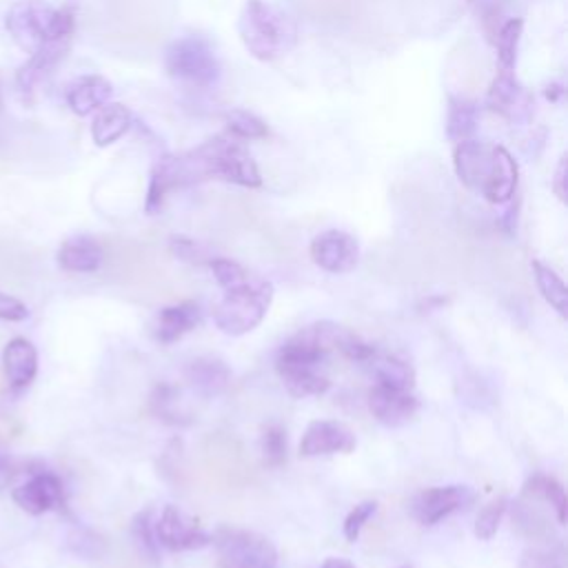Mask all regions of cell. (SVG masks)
<instances>
[{
  "mask_svg": "<svg viewBox=\"0 0 568 568\" xmlns=\"http://www.w3.org/2000/svg\"><path fill=\"white\" fill-rule=\"evenodd\" d=\"M344 336L347 329L340 325L316 322L282 344L275 357V371L294 398L325 396L329 391L331 380L325 366L329 355L340 351Z\"/></svg>",
  "mask_w": 568,
  "mask_h": 568,
  "instance_id": "6da1fadb",
  "label": "cell"
},
{
  "mask_svg": "<svg viewBox=\"0 0 568 568\" xmlns=\"http://www.w3.org/2000/svg\"><path fill=\"white\" fill-rule=\"evenodd\" d=\"M453 169L468 192L491 205H507L515 198L520 167L504 147L473 138L455 143Z\"/></svg>",
  "mask_w": 568,
  "mask_h": 568,
  "instance_id": "7a4b0ae2",
  "label": "cell"
},
{
  "mask_svg": "<svg viewBox=\"0 0 568 568\" xmlns=\"http://www.w3.org/2000/svg\"><path fill=\"white\" fill-rule=\"evenodd\" d=\"M171 164L180 189L212 178L247 189L262 186V175L253 156L234 136H216L194 151L171 156Z\"/></svg>",
  "mask_w": 568,
  "mask_h": 568,
  "instance_id": "3957f363",
  "label": "cell"
},
{
  "mask_svg": "<svg viewBox=\"0 0 568 568\" xmlns=\"http://www.w3.org/2000/svg\"><path fill=\"white\" fill-rule=\"evenodd\" d=\"M238 34L245 49L262 63L282 58L298 43L294 19L266 0H247L238 21Z\"/></svg>",
  "mask_w": 568,
  "mask_h": 568,
  "instance_id": "277c9868",
  "label": "cell"
},
{
  "mask_svg": "<svg viewBox=\"0 0 568 568\" xmlns=\"http://www.w3.org/2000/svg\"><path fill=\"white\" fill-rule=\"evenodd\" d=\"M8 30L30 56L54 45H69L76 30L71 10H56L43 0H23L8 14Z\"/></svg>",
  "mask_w": 568,
  "mask_h": 568,
  "instance_id": "5b68a950",
  "label": "cell"
},
{
  "mask_svg": "<svg viewBox=\"0 0 568 568\" xmlns=\"http://www.w3.org/2000/svg\"><path fill=\"white\" fill-rule=\"evenodd\" d=\"M273 303V284L266 280H247L225 292L214 309V322L225 336L251 333L266 318Z\"/></svg>",
  "mask_w": 568,
  "mask_h": 568,
  "instance_id": "8992f818",
  "label": "cell"
},
{
  "mask_svg": "<svg viewBox=\"0 0 568 568\" xmlns=\"http://www.w3.org/2000/svg\"><path fill=\"white\" fill-rule=\"evenodd\" d=\"M164 69L173 80L198 89L214 87L223 76L218 54L203 36H184L173 41L164 54Z\"/></svg>",
  "mask_w": 568,
  "mask_h": 568,
  "instance_id": "52a82bcc",
  "label": "cell"
},
{
  "mask_svg": "<svg viewBox=\"0 0 568 568\" xmlns=\"http://www.w3.org/2000/svg\"><path fill=\"white\" fill-rule=\"evenodd\" d=\"M220 568H275L277 548L255 531L220 529L212 537Z\"/></svg>",
  "mask_w": 568,
  "mask_h": 568,
  "instance_id": "ba28073f",
  "label": "cell"
},
{
  "mask_svg": "<svg viewBox=\"0 0 568 568\" xmlns=\"http://www.w3.org/2000/svg\"><path fill=\"white\" fill-rule=\"evenodd\" d=\"M487 107L509 121L511 125H526L533 118L535 112V99L526 91V87L515 78L513 69H502L493 78L489 93H487Z\"/></svg>",
  "mask_w": 568,
  "mask_h": 568,
  "instance_id": "9c48e42d",
  "label": "cell"
},
{
  "mask_svg": "<svg viewBox=\"0 0 568 568\" xmlns=\"http://www.w3.org/2000/svg\"><path fill=\"white\" fill-rule=\"evenodd\" d=\"M154 535L158 546L169 550H192L212 544V537L203 531L198 520L175 504L164 507L160 520L154 526Z\"/></svg>",
  "mask_w": 568,
  "mask_h": 568,
  "instance_id": "30bf717a",
  "label": "cell"
},
{
  "mask_svg": "<svg viewBox=\"0 0 568 568\" xmlns=\"http://www.w3.org/2000/svg\"><path fill=\"white\" fill-rule=\"evenodd\" d=\"M476 496L468 487L462 485H451V487H433L420 491L411 500V515L422 524V526H435L444 518L466 509Z\"/></svg>",
  "mask_w": 568,
  "mask_h": 568,
  "instance_id": "8fae6325",
  "label": "cell"
},
{
  "mask_svg": "<svg viewBox=\"0 0 568 568\" xmlns=\"http://www.w3.org/2000/svg\"><path fill=\"white\" fill-rule=\"evenodd\" d=\"M14 504L30 515H45L65 507V485L49 470L34 473V476L12 491Z\"/></svg>",
  "mask_w": 568,
  "mask_h": 568,
  "instance_id": "7c38bea8",
  "label": "cell"
},
{
  "mask_svg": "<svg viewBox=\"0 0 568 568\" xmlns=\"http://www.w3.org/2000/svg\"><path fill=\"white\" fill-rule=\"evenodd\" d=\"M309 253L320 269L329 273H349L360 260V245L351 234L329 229L314 238Z\"/></svg>",
  "mask_w": 568,
  "mask_h": 568,
  "instance_id": "4fadbf2b",
  "label": "cell"
},
{
  "mask_svg": "<svg viewBox=\"0 0 568 568\" xmlns=\"http://www.w3.org/2000/svg\"><path fill=\"white\" fill-rule=\"evenodd\" d=\"M357 440L355 433L338 422V420H316L307 427L303 442H300V455L303 457H325L336 453H351L355 451Z\"/></svg>",
  "mask_w": 568,
  "mask_h": 568,
  "instance_id": "5bb4252c",
  "label": "cell"
},
{
  "mask_svg": "<svg viewBox=\"0 0 568 568\" xmlns=\"http://www.w3.org/2000/svg\"><path fill=\"white\" fill-rule=\"evenodd\" d=\"M368 411L375 418V422H380L383 427L400 429L418 416L420 402L416 396H411V391H398L375 385L368 391Z\"/></svg>",
  "mask_w": 568,
  "mask_h": 568,
  "instance_id": "9a60e30c",
  "label": "cell"
},
{
  "mask_svg": "<svg viewBox=\"0 0 568 568\" xmlns=\"http://www.w3.org/2000/svg\"><path fill=\"white\" fill-rule=\"evenodd\" d=\"M3 371L12 391L27 389L38 375V351L27 338H14L3 349Z\"/></svg>",
  "mask_w": 568,
  "mask_h": 568,
  "instance_id": "2e32d148",
  "label": "cell"
},
{
  "mask_svg": "<svg viewBox=\"0 0 568 568\" xmlns=\"http://www.w3.org/2000/svg\"><path fill=\"white\" fill-rule=\"evenodd\" d=\"M114 87L103 76H82L67 87V105L76 116H89L110 103Z\"/></svg>",
  "mask_w": 568,
  "mask_h": 568,
  "instance_id": "e0dca14e",
  "label": "cell"
},
{
  "mask_svg": "<svg viewBox=\"0 0 568 568\" xmlns=\"http://www.w3.org/2000/svg\"><path fill=\"white\" fill-rule=\"evenodd\" d=\"M198 322H201V307L192 300L164 307L158 311L154 320V338L162 344H171L192 329H196Z\"/></svg>",
  "mask_w": 568,
  "mask_h": 568,
  "instance_id": "ac0fdd59",
  "label": "cell"
},
{
  "mask_svg": "<svg viewBox=\"0 0 568 568\" xmlns=\"http://www.w3.org/2000/svg\"><path fill=\"white\" fill-rule=\"evenodd\" d=\"M103 247L91 236H73L58 249V264L69 273H93L103 266Z\"/></svg>",
  "mask_w": 568,
  "mask_h": 568,
  "instance_id": "d6986e66",
  "label": "cell"
},
{
  "mask_svg": "<svg viewBox=\"0 0 568 568\" xmlns=\"http://www.w3.org/2000/svg\"><path fill=\"white\" fill-rule=\"evenodd\" d=\"M134 125V114L121 103L103 105L91 123V138L99 147H112Z\"/></svg>",
  "mask_w": 568,
  "mask_h": 568,
  "instance_id": "ffe728a7",
  "label": "cell"
},
{
  "mask_svg": "<svg viewBox=\"0 0 568 568\" xmlns=\"http://www.w3.org/2000/svg\"><path fill=\"white\" fill-rule=\"evenodd\" d=\"M186 380L192 383V387L205 396V398H216L220 396L229 380H231V371L227 368V364L223 360L216 357H198L186 368Z\"/></svg>",
  "mask_w": 568,
  "mask_h": 568,
  "instance_id": "44dd1931",
  "label": "cell"
},
{
  "mask_svg": "<svg viewBox=\"0 0 568 568\" xmlns=\"http://www.w3.org/2000/svg\"><path fill=\"white\" fill-rule=\"evenodd\" d=\"M366 364L375 377V383L380 387H389L398 391H411L416 387L413 366L396 355H383L375 351Z\"/></svg>",
  "mask_w": 568,
  "mask_h": 568,
  "instance_id": "7402d4cb",
  "label": "cell"
},
{
  "mask_svg": "<svg viewBox=\"0 0 568 568\" xmlns=\"http://www.w3.org/2000/svg\"><path fill=\"white\" fill-rule=\"evenodd\" d=\"M69 45H54L43 52H36L30 56V60L19 69L16 84L23 93H32L54 69L56 65L65 58Z\"/></svg>",
  "mask_w": 568,
  "mask_h": 568,
  "instance_id": "603a6c76",
  "label": "cell"
},
{
  "mask_svg": "<svg viewBox=\"0 0 568 568\" xmlns=\"http://www.w3.org/2000/svg\"><path fill=\"white\" fill-rule=\"evenodd\" d=\"M478 118H480V110L476 103L468 99L451 96L448 110H446V138L453 143L473 138V134L478 129Z\"/></svg>",
  "mask_w": 568,
  "mask_h": 568,
  "instance_id": "cb8c5ba5",
  "label": "cell"
},
{
  "mask_svg": "<svg viewBox=\"0 0 568 568\" xmlns=\"http://www.w3.org/2000/svg\"><path fill=\"white\" fill-rule=\"evenodd\" d=\"M531 269H533V275H535V282H537V289H539L542 298L559 314V318L566 320L568 318V289H566L564 280L550 266H546L539 260H533Z\"/></svg>",
  "mask_w": 568,
  "mask_h": 568,
  "instance_id": "d4e9b609",
  "label": "cell"
},
{
  "mask_svg": "<svg viewBox=\"0 0 568 568\" xmlns=\"http://www.w3.org/2000/svg\"><path fill=\"white\" fill-rule=\"evenodd\" d=\"M524 491H529V493H533L537 500L546 502V504L553 509V513H555L559 526L566 524V493H564V487H561L555 478H550V476H535V478L524 487Z\"/></svg>",
  "mask_w": 568,
  "mask_h": 568,
  "instance_id": "484cf974",
  "label": "cell"
},
{
  "mask_svg": "<svg viewBox=\"0 0 568 568\" xmlns=\"http://www.w3.org/2000/svg\"><path fill=\"white\" fill-rule=\"evenodd\" d=\"M522 32H524L522 19H511L498 30V34L493 38V45L498 49V60H500L502 69H515Z\"/></svg>",
  "mask_w": 568,
  "mask_h": 568,
  "instance_id": "4316f807",
  "label": "cell"
},
{
  "mask_svg": "<svg viewBox=\"0 0 568 568\" xmlns=\"http://www.w3.org/2000/svg\"><path fill=\"white\" fill-rule=\"evenodd\" d=\"M225 121L229 134L238 140H262L269 136L266 123L247 110H231Z\"/></svg>",
  "mask_w": 568,
  "mask_h": 568,
  "instance_id": "83f0119b",
  "label": "cell"
},
{
  "mask_svg": "<svg viewBox=\"0 0 568 568\" xmlns=\"http://www.w3.org/2000/svg\"><path fill=\"white\" fill-rule=\"evenodd\" d=\"M507 507H509L507 498H498V500H493L491 504H487L480 511V515L476 520V529H473V533H476L478 539L489 542V539L496 537V533L500 529V522H502V518L507 513Z\"/></svg>",
  "mask_w": 568,
  "mask_h": 568,
  "instance_id": "f1b7e54d",
  "label": "cell"
},
{
  "mask_svg": "<svg viewBox=\"0 0 568 568\" xmlns=\"http://www.w3.org/2000/svg\"><path fill=\"white\" fill-rule=\"evenodd\" d=\"M284 435H287V433H284V429L277 427V424L264 429L260 446H262L264 462L269 466H280L284 459H287V438H284Z\"/></svg>",
  "mask_w": 568,
  "mask_h": 568,
  "instance_id": "f546056e",
  "label": "cell"
},
{
  "mask_svg": "<svg viewBox=\"0 0 568 568\" xmlns=\"http://www.w3.org/2000/svg\"><path fill=\"white\" fill-rule=\"evenodd\" d=\"M169 251L178 260L189 262V264H209V260L214 258L201 242H196L192 238H184V236H173L169 240Z\"/></svg>",
  "mask_w": 568,
  "mask_h": 568,
  "instance_id": "4dcf8cb0",
  "label": "cell"
},
{
  "mask_svg": "<svg viewBox=\"0 0 568 568\" xmlns=\"http://www.w3.org/2000/svg\"><path fill=\"white\" fill-rule=\"evenodd\" d=\"M209 266H212V271H214L218 284H220V287H223L225 292H227V289H234V287H238V284H242V282L249 280L247 271H245L238 262H234V260H229V258H212V260H209Z\"/></svg>",
  "mask_w": 568,
  "mask_h": 568,
  "instance_id": "1f68e13d",
  "label": "cell"
},
{
  "mask_svg": "<svg viewBox=\"0 0 568 568\" xmlns=\"http://www.w3.org/2000/svg\"><path fill=\"white\" fill-rule=\"evenodd\" d=\"M470 3L476 5L478 16H480V21H482V27H485L489 41L493 43L498 30L504 25V23H502V16H504L502 0H470Z\"/></svg>",
  "mask_w": 568,
  "mask_h": 568,
  "instance_id": "d6a6232c",
  "label": "cell"
},
{
  "mask_svg": "<svg viewBox=\"0 0 568 568\" xmlns=\"http://www.w3.org/2000/svg\"><path fill=\"white\" fill-rule=\"evenodd\" d=\"M375 511H377V504L373 500H366V502H360L357 507H353L351 513L344 520V526H342L344 529V537L349 542H355L360 537L362 529L366 526V522L375 515Z\"/></svg>",
  "mask_w": 568,
  "mask_h": 568,
  "instance_id": "836d02e7",
  "label": "cell"
},
{
  "mask_svg": "<svg viewBox=\"0 0 568 568\" xmlns=\"http://www.w3.org/2000/svg\"><path fill=\"white\" fill-rule=\"evenodd\" d=\"M69 548L87 559H96L103 555V542L84 529H78L69 535Z\"/></svg>",
  "mask_w": 568,
  "mask_h": 568,
  "instance_id": "e575fe53",
  "label": "cell"
},
{
  "mask_svg": "<svg viewBox=\"0 0 568 568\" xmlns=\"http://www.w3.org/2000/svg\"><path fill=\"white\" fill-rule=\"evenodd\" d=\"M30 318V309L19 298L0 292V320L5 322H23Z\"/></svg>",
  "mask_w": 568,
  "mask_h": 568,
  "instance_id": "d590c367",
  "label": "cell"
},
{
  "mask_svg": "<svg viewBox=\"0 0 568 568\" xmlns=\"http://www.w3.org/2000/svg\"><path fill=\"white\" fill-rule=\"evenodd\" d=\"M518 568H561L559 559L544 550H524Z\"/></svg>",
  "mask_w": 568,
  "mask_h": 568,
  "instance_id": "8d00e7d4",
  "label": "cell"
},
{
  "mask_svg": "<svg viewBox=\"0 0 568 568\" xmlns=\"http://www.w3.org/2000/svg\"><path fill=\"white\" fill-rule=\"evenodd\" d=\"M566 156L559 158L557 162V169H555V175H553V194L559 198V203H566L568 201V186H566Z\"/></svg>",
  "mask_w": 568,
  "mask_h": 568,
  "instance_id": "74e56055",
  "label": "cell"
},
{
  "mask_svg": "<svg viewBox=\"0 0 568 568\" xmlns=\"http://www.w3.org/2000/svg\"><path fill=\"white\" fill-rule=\"evenodd\" d=\"M14 478V468H12V462L8 457H0V491L8 489V485L12 482Z\"/></svg>",
  "mask_w": 568,
  "mask_h": 568,
  "instance_id": "f35d334b",
  "label": "cell"
},
{
  "mask_svg": "<svg viewBox=\"0 0 568 568\" xmlns=\"http://www.w3.org/2000/svg\"><path fill=\"white\" fill-rule=\"evenodd\" d=\"M544 93H546V101H550V103H559V101H561V96H564V84H559V82H550V84H546Z\"/></svg>",
  "mask_w": 568,
  "mask_h": 568,
  "instance_id": "ab89813d",
  "label": "cell"
},
{
  "mask_svg": "<svg viewBox=\"0 0 568 568\" xmlns=\"http://www.w3.org/2000/svg\"><path fill=\"white\" fill-rule=\"evenodd\" d=\"M322 568H355V566L349 559H344V557H329L322 564Z\"/></svg>",
  "mask_w": 568,
  "mask_h": 568,
  "instance_id": "60d3db41",
  "label": "cell"
},
{
  "mask_svg": "<svg viewBox=\"0 0 568 568\" xmlns=\"http://www.w3.org/2000/svg\"><path fill=\"white\" fill-rule=\"evenodd\" d=\"M0 107H3V89H0Z\"/></svg>",
  "mask_w": 568,
  "mask_h": 568,
  "instance_id": "b9f144b4",
  "label": "cell"
},
{
  "mask_svg": "<svg viewBox=\"0 0 568 568\" xmlns=\"http://www.w3.org/2000/svg\"><path fill=\"white\" fill-rule=\"evenodd\" d=\"M398 568H413L411 564H402V566H398Z\"/></svg>",
  "mask_w": 568,
  "mask_h": 568,
  "instance_id": "7bdbcfd3",
  "label": "cell"
}]
</instances>
